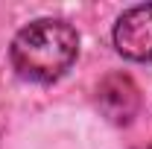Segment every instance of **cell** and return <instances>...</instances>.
<instances>
[{
  "label": "cell",
  "instance_id": "obj_2",
  "mask_svg": "<svg viewBox=\"0 0 152 149\" xmlns=\"http://www.w3.org/2000/svg\"><path fill=\"white\" fill-rule=\"evenodd\" d=\"M114 47L129 61H152V3L126 9L114 23Z\"/></svg>",
  "mask_w": 152,
  "mask_h": 149
},
{
  "label": "cell",
  "instance_id": "obj_1",
  "mask_svg": "<svg viewBox=\"0 0 152 149\" xmlns=\"http://www.w3.org/2000/svg\"><path fill=\"white\" fill-rule=\"evenodd\" d=\"M79 56V32L61 18H38L12 38L9 61L23 82L53 85L73 67Z\"/></svg>",
  "mask_w": 152,
  "mask_h": 149
},
{
  "label": "cell",
  "instance_id": "obj_3",
  "mask_svg": "<svg viewBox=\"0 0 152 149\" xmlns=\"http://www.w3.org/2000/svg\"><path fill=\"white\" fill-rule=\"evenodd\" d=\"M96 102H99L102 114H105L111 123L126 126V123H132V117L137 114V108H140V91H137V85L132 82V76L111 73V76H105V79L99 82V88H96Z\"/></svg>",
  "mask_w": 152,
  "mask_h": 149
}]
</instances>
